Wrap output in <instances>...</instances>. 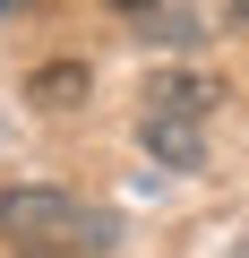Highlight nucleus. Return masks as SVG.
<instances>
[{"instance_id": "obj_1", "label": "nucleus", "mask_w": 249, "mask_h": 258, "mask_svg": "<svg viewBox=\"0 0 249 258\" xmlns=\"http://www.w3.org/2000/svg\"><path fill=\"white\" fill-rule=\"evenodd\" d=\"M77 215H86V207H77L69 189H52V181H9V189H0V241H18V249L69 241Z\"/></svg>"}, {"instance_id": "obj_2", "label": "nucleus", "mask_w": 249, "mask_h": 258, "mask_svg": "<svg viewBox=\"0 0 249 258\" xmlns=\"http://www.w3.org/2000/svg\"><path fill=\"white\" fill-rule=\"evenodd\" d=\"M215 103H223V86H215L206 69H155V78H146V120H189V129H206Z\"/></svg>"}, {"instance_id": "obj_3", "label": "nucleus", "mask_w": 249, "mask_h": 258, "mask_svg": "<svg viewBox=\"0 0 249 258\" xmlns=\"http://www.w3.org/2000/svg\"><path fill=\"white\" fill-rule=\"evenodd\" d=\"M86 95H95V69H86V60H43V69L26 78V103H35V112H77Z\"/></svg>"}, {"instance_id": "obj_4", "label": "nucleus", "mask_w": 249, "mask_h": 258, "mask_svg": "<svg viewBox=\"0 0 249 258\" xmlns=\"http://www.w3.org/2000/svg\"><path fill=\"white\" fill-rule=\"evenodd\" d=\"M138 138H146V155L163 172H198L206 164V129H189V120H138Z\"/></svg>"}, {"instance_id": "obj_5", "label": "nucleus", "mask_w": 249, "mask_h": 258, "mask_svg": "<svg viewBox=\"0 0 249 258\" xmlns=\"http://www.w3.org/2000/svg\"><path fill=\"white\" fill-rule=\"evenodd\" d=\"M129 26L146 43H206V18L198 9H129Z\"/></svg>"}, {"instance_id": "obj_6", "label": "nucleus", "mask_w": 249, "mask_h": 258, "mask_svg": "<svg viewBox=\"0 0 249 258\" xmlns=\"http://www.w3.org/2000/svg\"><path fill=\"white\" fill-rule=\"evenodd\" d=\"M18 258H86L77 241H35V249H18Z\"/></svg>"}, {"instance_id": "obj_7", "label": "nucleus", "mask_w": 249, "mask_h": 258, "mask_svg": "<svg viewBox=\"0 0 249 258\" xmlns=\"http://www.w3.org/2000/svg\"><path fill=\"white\" fill-rule=\"evenodd\" d=\"M223 258H249V232H232V249H223Z\"/></svg>"}, {"instance_id": "obj_8", "label": "nucleus", "mask_w": 249, "mask_h": 258, "mask_svg": "<svg viewBox=\"0 0 249 258\" xmlns=\"http://www.w3.org/2000/svg\"><path fill=\"white\" fill-rule=\"evenodd\" d=\"M232 26H249V0H232Z\"/></svg>"}]
</instances>
